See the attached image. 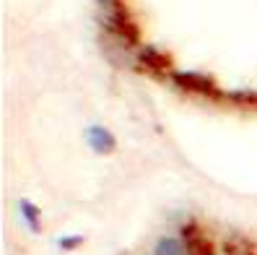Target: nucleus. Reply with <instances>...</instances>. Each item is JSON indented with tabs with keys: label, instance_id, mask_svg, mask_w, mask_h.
<instances>
[{
	"label": "nucleus",
	"instance_id": "obj_8",
	"mask_svg": "<svg viewBox=\"0 0 257 255\" xmlns=\"http://www.w3.org/2000/svg\"><path fill=\"white\" fill-rule=\"evenodd\" d=\"M57 245L63 247V250H68V247H78V245H81V237H60V239H57Z\"/></svg>",
	"mask_w": 257,
	"mask_h": 255
},
{
	"label": "nucleus",
	"instance_id": "obj_4",
	"mask_svg": "<svg viewBox=\"0 0 257 255\" xmlns=\"http://www.w3.org/2000/svg\"><path fill=\"white\" fill-rule=\"evenodd\" d=\"M154 255H187L185 239L182 237H161L154 247Z\"/></svg>",
	"mask_w": 257,
	"mask_h": 255
},
{
	"label": "nucleus",
	"instance_id": "obj_1",
	"mask_svg": "<svg viewBox=\"0 0 257 255\" xmlns=\"http://www.w3.org/2000/svg\"><path fill=\"white\" fill-rule=\"evenodd\" d=\"M179 86L185 89V92H195V94H216V83L210 81L208 76H200V73H174L172 76Z\"/></svg>",
	"mask_w": 257,
	"mask_h": 255
},
{
	"label": "nucleus",
	"instance_id": "obj_2",
	"mask_svg": "<svg viewBox=\"0 0 257 255\" xmlns=\"http://www.w3.org/2000/svg\"><path fill=\"white\" fill-rule=\"evenodd\" d=\"M182 239H185L187 255H213V242H210L208 237H203L195 224L182 229Z\"/></svg>",
	"mask_w": 257,
	"mask_h": 255
},
{
	"label": "nucleus",
	"instance_id": "obj_3",
	"mask_svg": "<svg viewBox=\"0 0 257 255\" xmlns=\"http://www.w3.org/2000/svg\"><path fill=\"white\" fill-rule=\"evenodd\" d=\"M138 60H141V65H143V68L154 70V73H161V70L169 68V57L161 55V52L154 50V47H143L141 55H138Z\"/></svg>",
	"mask_w": 257,
	"mask_h": 255
},
{
	"label": "nucleus",
	"instance_id": "obj_7",
	"mask_svg": "<svg viewBox=\"0 0 257 255\" xmlns=\"http://www.w3.org/2000/svg\"><path fill=\"white\" fill-rule=\"evenodd\" d=\"M21 214H24V219H26V224L32 227V232H39V211L32 206V203H21Z\"/></svg>",
	"mask_w": 257,
	"mask_h": 255
},
{
	"label": "nucleus",
	"instance_id": "obj_6",
	"mask_svg": "<svg viewBox=\"0 0 257 255\" xmlns=\"http://www.w3.org/2000/svg\"><path fill=\"white\" fill-rule=\"evenodd\" d=\"M252 245L247 242V239H239V237H229L226 239V252L229 255H252Z\"/></svg>",
	"mask_w": 257,
	"mask_h": 255
},
{
	"label": "nucleus",
	"instance_id": "obj_5",
	"mask_svg": "<svg viewBox=\"0 0 257 255\" xmlns=\"http://www.w3.org/2000/svg\"><path fill=\"white\" fill-rule=\"evenodd\" d=\"M88 143H91L99 154H107V151L114 148V138L104 128H91V130H88Z\"/></svg>",
	"mask_w": 257,
	"mask_h": 255
},
{
	"label": "nucleus",
	"instance_id": "obj_9",
	"mask_svg": "<svg viewBox=\"0 0 257 255\" xmlns=\"http://www.w3.org/2000/svg\"><path fill=\"white\" fill-rule=\"evenodd\" d=\"M234 99H247V94H234ZM249 102H257V97H249Z\"/></svg>",
	"mask_w": 257,
	"mask_h": 255
}]
</instances>
